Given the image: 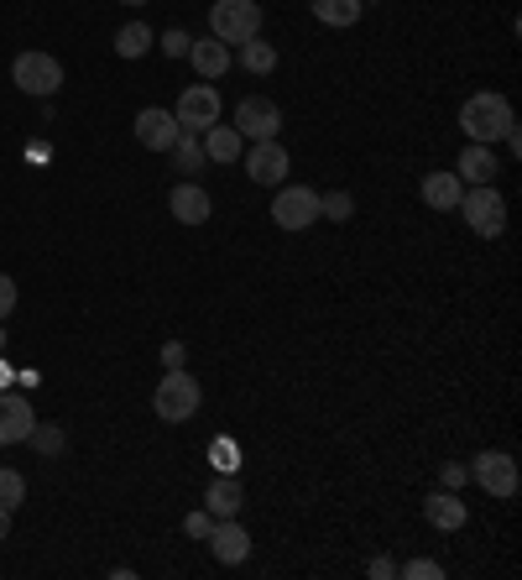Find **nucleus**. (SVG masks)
<instances>
[{
	"instance_id": "nucleus-31",
	"label": "nucleus",
	"mask_w": 522,
	"mask_h": 580,
	"mask_svg": "<svg viewBox=\"0 0 522 580\" xmlns=\"http://www.w3.org/2000/svg\"><path fill=\"white\" fill-rule=\"evenodd\" d=\"M210 529H214L210 508H199V512H189V518H183V533H189V538H210Z\"/></svg>"
},
{
	"instance_id": "nucleus-26",
	"label": "nucleus",
	"mask_w": 522,
	"mask_h": 580,
	"mask_svg": "<svg viewBox=\"0 0 522 580\" xmlns=\"http://www.w3.org/2000/svg\"><path fill=\"white\" fill-rule=\"evenodd\" d=\"M356 215V199L345 189H334V193H319V220H334V225H345V220Z\"/></svg>"
},
{
	"instance_id": "nucleus-23",
	"label": "nucleus",
	"mask_w": 522,
	"mask_h": 580,
	"mask_svg": "<svg viewBox=\"0 0 522 580\" xmlns=\"http://www.w3.org/2000/svg\"><path fill=\"white\" fill-rule=\"evenodd\" d=\"M152 43H157V37H152V26H146V22H126L116 32V52H120V58H146Z\"/></svg>"
},
{
	"instance_id": "nucleus-9",
	"label": "nucleus",
	"mask_w": 522,
	"mask_h": 580,
	"mask_svg": "<svg viewBox=\"0 0 522 580\" xmlns=\"http://www.w3.org/2000/svg\"><path fill=\"white\" fill-rule=\"evenodd\" d=\"M173 121L183 126V131H210V126L220 121V90H214V84H189V90L178 95Z\"/></svg>"
},
{
	"instance_id": "nucleus-17",
	"label": "nucleus",
	"mask_w": 522,
	"mask_h": 580,
	"mask_svg": "<svg viewBox=\"0 0 522 580\" xmlns=\"http://www.w3.org/2000/svg\"><path fill=\"white\" fill-rule=\"evenodd\" d=\"M424 518L434 523L439 533H454V529H465V502L454 497V492H434V497H424Z\"/></svg>"
},
{
	"instance_id": "nucleus-34",
	"label": "nucleus",
	"mask_w": 522,
	"mask_h": 580,
	"mask_svg": "<svg viewBox=\"0 0 522 580\" xmlns=\"http://www.w3.org/2000/svg\"><path fill=\"white\" fill-rule=\"evenodd\" d=\"M163 362H167V371H173V366H183V340H167V345H163Z\"/></svg>"
},
{
	"instance_id": "nucleus-7",
	"label": "nucleus",
	"mask_w": 522,
	"mask_h": 580,
	"mask_svg": "<svg viewBox=\"0 0 522 580\" xmlns=\"http://www.w3.org/2000/svg\"><path fill=\"white\" fill-rule=\"evenodd\" d=\"M465 471H471V482L481 486V492H491L497 502L518 497V460L507 455V450H481Z\"/></svg>"
},
{
	"instance_id": "nucleus-3",
	"label": "nucleus",
	"mask_w": 522,
	"mask_h": 580,
	"mask_svg": "<svg viewBox=\"0 0 522 580\" xmlns=\"http://www.w3.org/2000/svg\"><path fill=\"white\" fill-rule=\"evenodd\" d=\"M210 37L225 48H240L261 37V5L257 0H214L210 5Z\"/></svg>"
},
{
	"instance_id": "nucleus-16",
	"label": "nucleus",
	"mask_w": 522,
	"mask_h": 580,
	"mask_svg": "<svg viewBox=\"0 0 522 580\" xmlns=\"http://www.w3.org/2000/svg\"><path fill=\"white\" fill-rule=\"evenodd\" d=\"M418 193H424V204L428 210H460V193H465V184L454 178V168H439V173H428L424 184H418Z\"/></svg>"
},
{
	"instance_id": "nucleus-2",
	"label": "nucleus",
	"mask_w": 522,
	"mask_h": 580,
	"mask_svg": "<svg viewBox=\"0 0 522 580\" xmlns=\"http://www.w3.org/2000/svg\"><path fill=\"white\" fill-rule=\"evenodd\" d=\"M199 403H204V387L183 366H173L163 382H157V392H152V409H157L163 424H189L193 413H199Z\"/></svg>"
},
{
	"instance_id": "nucleus-15",
	"label": "nucleus",
	"mask_w": 522,
	"mask_h": 580,
	"mask_svg": "<svg viewBox=\"0 0 522 580\" xmlns=\"http://www.w3.org/2000/svg\"><path fill=\"white\" fill-rule=\"evenodd\" d=\"M167 210H173V215L183 220V225H204V220L214 215V204H210V193L199 189V184H178V189L167 193Z\"/></svg>"
},
{
	"instance_id": "nucleus-40",
	"label": "nucleus",
	"mask_w": 522,
	"mask_h": 580,
	"mask_svg": "<svg viewBox=\"0 0 522 580\" xmlns=\"http://www.w3.org/2000/svg\"><path fill=\"white\" fill-rule=\"evenodd\" d=\"M360 5H377V0H360Z\"/></svg>"
},
{
	"instance_id": "nucleus-6",
	"label": "nucleus",
	"mask_w": 522,
	"mask_h": 580,
	"mask_svg": "<svg viewBox=\"0 0 522 580\" xmlns=\"http://www.w3.org/2000/svg\"><path fill=\"white\" fill-rule=\"evenodd\" d=\"M11 84H16L22 95L48 99V95H58V84H63V63H58L52 52H22V58L11 63Z\"/></svg>"
},
{
	"instance_id": "nucleus-27",
	"label": "nucleus",
	"mask_w": 522,
	"mask_h": 580,
	"mask_svg": "<svg viewBox=\"0 0 522 580\" xmlns=\"http://www.w3.org/2000/svg\"><path fill=\"white\" fill-rule=\"evenodd\" d=\"M26 502V482H22V471H11V465H0V508H22Z\"/></svg>"
},
{
	"instance_id": "nucleus-12",
	"label": "nucleus",
	"mask_w": 522,
	"mask_h": 580,
	"mask_svg": "<svg viewBox=\"0 0 522 580\" xmlns=\"http://www.w3.org/2000/svg\"><path fill=\"white\" fill-rule=\"evenodd\" d=\"M32 424H37L32 403H26L22 392H5V387H0V450H5V445H26Z\"/></svg>"
},
{
	"instance_id": "nucleus-20",
	"label": "nucleus",
	"mask_w": 522,
	"mask_h": 580,
	"mask_svg": "<svg viewBox=\"0 0 522 580\" xmlns=\"http://www.w3.org/2000/svg\"><path fill=\"white\" fill-rule=\"evenodd\" d=\"M189 63L199 69V79H220L230 69V48L214 43V37H199V43H189Z\"/></svg>"
},
{
	"instance_id": "nucleus-18",
	"label": "nucleus",
	"mask_w": 522,
	"mask_h": 580,
	"mask_svg": "<svg viewBox=\"0 0 522 580\" xmlns=\"http://www.w3.org/2000/svg\"><path fill=\"white\" fill-rule=\"evenodd\" d=\"M204 508H210V518H240V508H246V492H240L236 476H214L210 492H204Z\"/></svg>"
},
{
	"instance_id": "nucleus-29",
	"label": "nucleus",
	"mask_w": 522,
	"mask_h": 580,
	"mask_svg": "<svg viewBox=\"0 0 522 580\" xmlns=\"http://www.w3.org/2000/svg\"><path fill=\"white\" fill-rule=\"evenodd\" d=\"M398 576H407V580H439V576H444V565H434V559H407Z\"/></svg>"
},
{
	"instance_id": "nucleus-13",
	"label": "nucleus",
	"mask_w": 522,
	"mask_h": 580,
	"mask_svg": "<svg viewBox=\"0 0 522 580\" xmlns=\"http://www.w3.org/2000/svg\"><path fill=\"white\" fill-rule=\"evenodd\" d=\"M178 131H183V126L173 121V110H163V105L137 110V142H142L146 152H167V146L178 142Z\"/></svg>"
},
{
	"instance_id": "nucleus-11",
	"label": "nucleus",
	"mask_w": 522,
	"mask_h": 580,
	"mask_svg": "<svg viewBox=\"0 0 522 580\" xmlns=\"http://www.w3.org/2000/svg\"><path fill=\"white\" fill-rule=\"evenodd\" d=\"M204 544L214 549L220 565H246V559H251V533L240 529V518H214V529Z\"/></svg>"
},
{
	"instance_id": "nucleus-24",
	"label": "nucleus",
	"mask_w": 522,
	"mask_h": 580,
	"mask_svg": "<svg viewBox=\"0 0 522 580\" xmlns=\"http://www.w3.org/2000/svg\"><path fill=\"white\" fill-rule=\"evenodd\" d=\"M240 69H246V73H272V69H277V48H272V43H261V37L240 43Z\"/></svg>"
},
{
	"instance_id": "nucleus-22",
	"label": "nucleus",
	"mask_w": 522,
	"mask_h": 580,
	"mask_svg": "<svg viewBox=\"0 0 522 580\" xmlns=\"http://www.w3.org/2000/svg\"><path fill=\"white\" fill-rule=\"evenodd\" d=\"M309 5H313V16H319L324 26H356L360 11H366L360 0H309Z\"/></svg>"
},
{
	"instance_id": "nucleus-5",
	"label": "nucleus",
	"mask_w": 522,
	"mask_h": 580,
	"mask_svg": "<svg viewBox=\"0 0 522 580\" xmlns=\"http://www.w3.org/2000/svg\"><path fill=\"white\" fill-rule=\"evenodd\" d=\"M236 131L240 142H277L283 137V105L266 95H246L236 105Z\"/></svg>"
},
{
	"instance_id": "nucleus-4",
	"label": "nucleus",
	"mask_w": 522,
	"mask_h": 580,
	"mask_svg": "<svg viewBox=\"0 0 522 580\" xmlns=\"http://www.w3.org/2000/svg\"><path fill=\"white\" fill-rule=\"evenodd\" d=\"M460 215L471 225L481 241H497L507 230V199L497 193V184H481V189H465L460 193Z\"/></svg>"
},
{
	"instance_id": "nucleus-33",
	"label": "nucleus",
	"mask_w": 522,
	"mask_h": 580,
	"mask_svg": "<svg viewBox=\"0 0 522 580\" xmlns=\"http://www.w3.org/2000/svg\"><path fill=\"white\" fill-rule=\"evenodd\" d=\"M11 309H16V283H11V277L0 272V319L11 315Z\"/></svg>"
},
{
	"instance_id": "nucleus-14",
	"label": "nucleus",
	"mask_w": 522,
	"mask_h": 580,
	"mask_svg": "<svg viewBox=\"0 0 522 580\" xmlns=\"http://www.w3.org/2000/svg\"><path fill=\"white\" fill-rule=\"evenodd\" d=\"M497 173H501L497 152H491V146H481V142H471L465 152H460V163H454V178H460V184H471V189L497 184Z\"/></svg>"
},
{
	"instance_id": "nucleus-19",
	"label": "nucleus",
	"mask_w": 522,
	"mask_h": 580,
	"mask_svg": "<svg viewBox=\"0 0 522 580\" xmlns=\"http://www.w3.org/2000/svg\"><path fill=\"white\" fill-rule=\"evenodd\" d=\"M167 157H173V168L183 173V178H199V173L210 168V157H204V142H199V131H178V142L167 146Z\"/></svg>"
},
{
	"instance_id": "nucleus-1",
	"label": "nucleus",
	"mask_w": 522,
	"mask_h": 580,
	"mask_svg": "<svg viewBox=\"0 0 522 580\" xmlns=\"http://www.w3.org/2000/svg\"><path fill=\"white\" fill-rule=\"evenodd\" d=\"M512 126H518L512 99L497 95V90H481V95H471L465 105H460V131H465L471 142H481V146H497Z\"/></svg>"
},
{
	"instance_id": "nucleus-39",
	"label": "nucleus",
	"mask_w": 522,
	"mask_h": 580,
	"mask_svg": "<svg viewBox=\"0 0 522 580\" xmlns=\"http://www.w3.org/2000/svg\"><path fill=\"white\" fill-rule=\"evenodd\" d=\"M126 5H146V0H126Z\"/></svg>"
},
{
	"instance_id": "nucleus-10",
	"label": "nucleus",
	"mask_w": 522,
	"mask_h": 580,
	"mask_svg": "<svg viewBox=\"0 0 522 580\" xmlns=\"http://www.w3.org/2000/svg\"><path fill=\"white\" fill-rule=\"evenodd\" d=\"M287 146L283 137L277 142H251V152H246V173H251V184H266V189H283L287 178Z\"/></svg>"
},
{
	"instance_id": "nucleus-30",
	"label": "nucleus",
	"mask_w": 522,
	"mask_h": 580,
	"mask_svg": "<svg viewBox=\"0 0 522 580\" xmlns=\"http://www.w3.org/2000/svg\"><path fill=\"white\" fill-rule=\"evenodd\" d=\"M189 32H183V26H173V32H163V52L167 58H189Z\"/></svg>"
},
{
	"instance_id": "nucleus-25",
	"label": "nucleus",
	"mask_w": 522,
	"mask_h": 580,
	"mask_svg": "<svg viewBox=\"0 0 522 580\" xmlns=\"http://www.w3.org/2000/svg\"><path fill=\"white\" fill-rule=\"evenodd\" d=\"M32 450H37V455H48V460H58L63 455V445H69V439H63V429H58V424H32Z\"/></svg>"
},
{
	"instance_id": "nucleus-35",
	"label": "nucleus",
	"mask_w": 522,
	"mask_h": 580,
	"mask_svg": "<svg viewBox=\"0 0 522 580\" xmlns=\"http://www.w3.org/2000/svg\"><path fill=\"white\" fill-rule=\"evenodd\" d=\"M398 576V565H392V559L381 555V559H371V580H392Z\"/></svg>"
},
{
	"instance_id": "nucleus-38",
	"label": "nucleus",
	"mask_w": 522,
	"mask_h": 580,
	"mask_svg": "<svg viewBox=\"0 0 522 580\" xmlns=\"http://www.w3.org/2000/svg\"><path fill=\"white\" fill-rule=\"evenodd\" d=\"M5 345H11V335H5V319H0V356H5Z\"/></svg>"
},
{
	"instance_id": "nucleus-37",
	"label": "nucleus",
	"mask_w": 522,
	"mask_h": 580,
	"mask_svg": "<svg viewBox=\"0 0 522 580\" xmlns=\"http://www.w3.org/2000/svg\"><path fill=\"white\" fill-rule=\"evenodd\" d=\"M11 533V508H0V538Z\"/></svg>"
},
{
	"instance_id": "nucleus-32",
	"label": "nucleus",
	"mask_w": 522,
	"mask_h": 580,
	"mask_svg": "<svg viewBox=\"0 0 522 580\" xmlns=\"http://www.w3.org/2000/svg\"><path fill=\"white\" fill-rule=\"evenodd\" d=\"M465 482H471V471H465V465H439V486H444V492H460Z\"/></svg>"
},
{
	"instance_id": "nucleus-36",
	"label": "nucleus",
	"mask_w": 522,
	"mask_h": 580,
	"mask_svg": "<svg viewBox=\"0 0 522 580\" xmlns=\"http://www.w3.org/2000/svg\"><path fill=\"white\" fill-rule=\"evenodd\" d=\"M5 382H16V371H11V366H5V356H0V387Z\"/></svg>"
},
{
	"instance_id": "nucleus-28",
	"label": "nucleus",
	"mask_w": 522,
	"mask_h": 580,
	"mask_svg": "<svg viewBox=\"0 0 522 580\" xmlns=\"http://www.w3.org/2000/svg\"><path fill=\"white\" fill-rule=\"evenodd\" d=\"M210 455H214V471H220V476H236L240 471V450L230 445V439H214Z\"/></svg>"
},
{
	"instance_id": "nucleus-8",
	"label": "nucleus",
	"mask_w": 522,
	"mask_h": 580,
	"mask_svg": "<svg viewBox=\"0 0 522 580\" xmlns=\"http://www.w3.org/2000/svg\"><path fill=\"white\" fill-rule=\"evenodd\" d=\"M313 220H319V193L304 189V184L277 189V199H272V225L277 230H309Z\"/></svg>"
},
{
	"instance_id": "nucleus-21",
	"label": "nucleus",
	"mask_w": 522,
	"mask_h": 580,
	"mask_svg": "<svg viewBox=\"0 0 522 580\" xmlns=\"http://www.w3.org/2000/svg\"><path fill=\"white\" fill-rule=\"evenodd\" d=\"M199 142H204V157H210V163H236L240 157V131L236 126L214 121L210 131H199Z\"/></svg>"
}]
</instances>
